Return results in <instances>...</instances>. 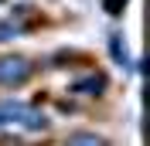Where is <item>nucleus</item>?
<instances>
[{
	"label": "nucleus",
	"mask_w": 150,
	"mask_h": 146,
	"mask_svg": "<svg viewBox=\"0 0 150 146\" xmlns=\"http://www.w3.org/2000/svg\"><path fill=\"white\" fill-rule=\"evenodd\" d=\"M120 7H126V0H106V10L109 14H120Z\"/></svg>",
	"instance_id": "39448f33"
},
{
	"label": "nucleus",
	"mask_w": 150,
	"mask_h": 146,
	"mask_svg": "<svg viewBox=\"0 0 150 146\" xmlns=\"http://www.w3.org/2000/svg\"><path fill=\"white\" fill-rule=\"evenodd\" d=\"M106 78L103 75H92V78H82V82H72V92H103Z\"/></svg>",
	"instance_id": "f03ea898"
},
{
	"label": "nucleus",
	"mask_w": 150,
	"mask_h": 146,
	"mask_svg": "<svg viewBox=\"0 0 150 146\" xmlns=\"http://www.w3.org/2000/svg\"><path fill=\"white\" fill-rule=\"evenodd\" d=\"M112 58L120 65H126V44H123V37H112Z\"/></svg>",
	"instance_id": "20e7f679"
},
{
	"label": "nucleus",
	"mask_w": 150,
	"mask_h": 146,
	"mask_svg": "<svg viewBox=\"0 0 150 146\" xmlns=\"http://www.w3.org/2000/svg\"><path fill=\"white\" fill-rule=\"evenodd\" d=\"M31 75V61L21 55H4L0 58V85H21Z\"/></svg>",
	"instance_id": "f257e3e1"
},
{
	"label": "nucleus",
	"mask_w": 150,
	"mask_h": 146,
	"mask_svg": "<svg viewBox=\"0 0 150 146\" xmlns=\"http://www.w3.org/2000/svg\"><path fill=\"white\" fill-rule=\"evenodd\" d=\"M65 146H106L103 136H96V133H75V136H68Z\"/></svg>",
	"instance_id": "7ed1b4c3"
}]
</instances>
